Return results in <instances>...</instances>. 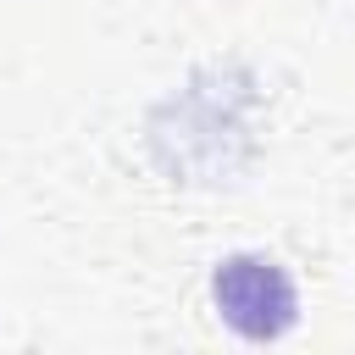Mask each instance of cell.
I'll return each instance as SVG.
<instances>
[{"mask_svg": "<svg viewBox=\"0 0 355 355\" xmlns=\"http://www.w3.org/2000/svg\"><path fill=\"white\" fill-rule=\"evenodd\" d=\"M211 300H216V316L250 338V344H272L294 327L300 316V294H294V277L272 261V255H227L211 277Z\"/></svg>", "mask_w": 355, "mask_h": 355, "instance_id": "6da1fadb", "label": "cell"}]
</instances>
